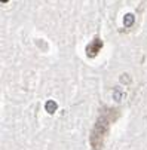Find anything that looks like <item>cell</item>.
Listing matches in <instances>:
<instances>
[{
  "label": "cell",
  "instance_id": "1",
  "mask_svg": "<svg viewBox=\"0 0 147 150\" xmlns=\"http://www.w3.org/2000/svg\"><path fill=\"white\" fill-rule=\"evenodd\" d=\"M119 117V110L117 109H102L94 128H92V132L89 137L92 150H102L104 146V140H106L109 129H110V125Z\"/></svg>",
  "mask_w": 147,
  "mask_h": 150
},
{
  "label": "cell",
  "instance_id": "2",
  "mask_svg": "<svg viewBox=\"0 0 147 150\" xmlns=\"http://www.w3.org/2000/svg\"><path fill=\"white\" fill-rule=\"evenodd\" d=\"M101 48H102V40H101L100 37H95L91 43L86 46V54H88V57L94 58V57L101 51Z\"/></svg>",
  "mask_w": 147,
  "mask_h": 150
},
{
  "label": "cell",
  "instance_id": "3",
  "mask_svg": "<svg viewBox=\"0 0 147 150\" xmlns=\"http://www.w3.org/2000/svg\"><path fill=\"white\" fill-rule=\"evenodd\" d=\"M123 23H125V27H131L134 24V15L128 13V15H125V19H123Z\"/></svg>",
  "mask_w": 147,
  "mask_h": 150
},
{
  "label": "cell",
  "instance_id": "4",
  "mask_svg": "<svg viewBox=\"0 0 147 150\" xmlns=\"http://www.w3.org/2000/svg\"><path fill=\"white\" fill-rule=\"evenodd\" d=\"M46 110H48L49 113H54V112L57 110V103H54V101H48V103H46Z\"/></svg>",
  "mask_w": 147,
  "mask_h": 150
},
{
  "label": "cell",
  "instance_id": "5",
  "mask_svg": "<svg viewBox=\"0 0 147 150\" xmlns=\"http://www.w3.org/2000/svg\"><path fill=\"white\" fill-rule=\"evenodd\" d=\"M0 2H8V0H0Z\"/></svg>",
  "mask_w": 147,
  "mask_h": 150
}]
</instances>
